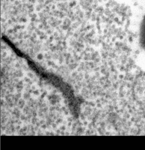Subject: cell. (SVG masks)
<instances>
[{
  "label": "cell",
  "mask_w": 145,
  "mask_h": 150,
  "mask_svg": "<svg viewBox=\"0 0 145 150\" xmlns=\"http://www.w3.org/2000/svg\"><path fill=\"white\" fill-rule=\"evenodd\" d=\"M139 43L141 48L145 51V15L140 25Z\"/></svg>",
  "instance_id": "obj_1"
}]
</instances>
